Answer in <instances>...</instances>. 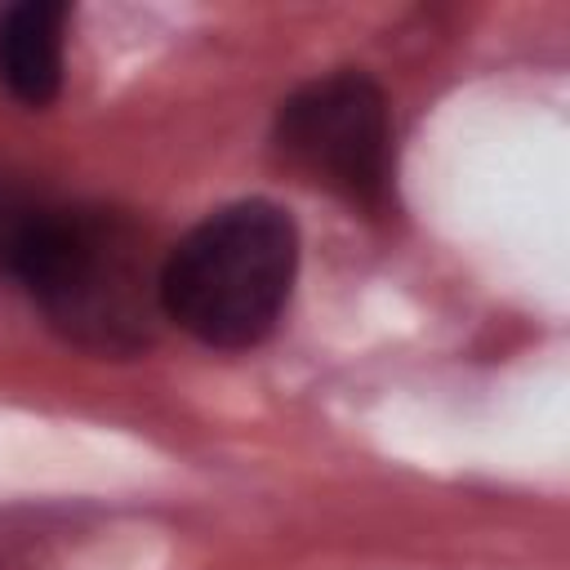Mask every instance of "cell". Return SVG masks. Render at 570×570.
Listing matches in <instances>:
<instances>
[{"label": "cell", "mask_w": 570, "mask_h": 570, "mask_svg": "<svg viewBox=\"0 0 570 570\" xmlns=\"http://www.w3.org/2000/svg\"><path fill=\"white\" fill-rule=\"evenodd\" d=\"M160 263L129 214L45 205L9 276L22 281L67 343L98 356H129L156 338V321L165 316Z\"/></svg>", "instance_id": "1"}, {"label": "cell", "mask_w": 570, "mask_h": 570, "mask_svg": "<svg viewBox=\"0 0 570 570\" xmlns=\"http://www.w3.org/2000/svg\"><path fill=\"white\" fill-rule=\"evenodd\" d=\"M276 151L307 183L361 209H387L392 200V111L361 71H334L294 89L276 111Z\"/></svg>", "instance_id": "3"}, {"label": "cell", "mask_w": 570, "mask_h": 570, "mask_svg": "<svg viewBox=\"0 0 570 570\" xmlns=\"http://www.w3.org/2000/svg\"><path fill=\"white\" fill-rule=\"evenodd\" d=\"M62 0H13L0 4V89L22 107H49L62 89L67 49Z\"/></svg>", "instance_id": "4"}, {"label": "cell", "mask_w": 570, "mask_h": 570, "mask_svg": "<svg viewBox=\"0 0 570 570\" xmlns=\"http://www.w3.org/2000/svg\"><path fill=\"white\" fill-rule=\"evenodd\" d=\"M294 272V218L272 200H236L196 223L165 254L160 307L209 347H249L281 321Z\"/></svg>", "instance_id": "2"}]
</instances>
